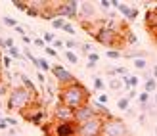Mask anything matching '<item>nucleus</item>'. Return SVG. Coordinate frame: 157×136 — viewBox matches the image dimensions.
<instances>
[{
	"mask_svg": "<svg viewBox=\"0 0 157 136\" xmlns=\"http://www.w3.org/2000/svg\"><path fill=\"white\" fill-rule=\"evenodd\" d=\"M109 90H121V88H124V86H123V81H121V79H109Z\"/></svg>",
	"mask_w": 157,
	"mask_h": 136,
	"instance_id": "6ab92c4d",
	"label": "nucleus"
},
{
	"mask_svg": "<svg viewBox=\"0 0 157 136\" xmlns=\"http://www.w3.org/2000/svg\"><path fill=\"white\" fill-rule=\"evenodd\" d=\"M17 77H19V83H21V86H23V88H27L29 92H33L35 96H38V88H36V84H35L33 81H31V77H29V75H25V73H19Z\"/></svg>",
	"mask_w": 157,
	"mask_h": 136,
	"instance_id": "f8f14e48",
	"label": "nucleus"
},
{
	"mask_svg": "<svg viewBox=\"0 0 157 136\" xmlns=\"http://www.w3.org/2000/svg\"><path fill=\"white\" fill-rule=\"evenodd\" d=\"M56 15L63 19H78V2L69 0V2L56 4Z\"/></svg>",
	"mask_w": 157,
	"mask_h": 136,
	"instance_id": "0eeeda50",
	"label": "nucleus"
},
{
	"mask_svg": "<svg viewBox=\"0 0 157 136\" xmlns=\"http://www.w3.org/2000/svg\"><path fill=\"white\" fill-rule=\"evenodd\" d=\"M155 106H157V94H155Z\"/></svg>",
	"mask_w": 157,
	"mask_h": 136,
	"instance_id": "6e6d98bb",
	"label": "nucleus"
},
{
	"mask_svg": "<svg viewBox=\"0 0 157 136\" xmlns=\"http://www.w3.org/2000/svg\"><path fill=\"white\" fill-rule=\"evenodd\" d=\"M127 98H128V100H134V98H138V92H136V88H132V90H128V94H127Z\"/></svg>",
	"mask_w": 157,
	"mask_h": 136,
	"instance_id": "c03bdc74",
	"label": "nucleus"
},
{
	"mask_svg": "<svg viewBox=\"0 0 157 136\" xmlns=\"http://www.w3.org/2000/svg\"><path fill=\"white\" fill-rule=\"evenodd\" d=\"M121 81H123V86L127 90H132V88H136V86L140 84V77H136V75H127V77H121Z\"/></svg>",
	"mask_w": 157,
	"mask_h": 136,
	"instance_id": "ddd939ff",
	"label": "nucleus"
},
{
	"mask_svg": "<svg viewBox=\"0 0 157 136\" xmlns=\"http://www.w3.org/2000/svg\"><path fill=\"white\" fill-rule=\"evenodd\" d=\"M136 41H138L136 35L130 33V31H127V35H124V42H127V44H136Z\"/></svg>",
	"mask_w": 157,
	"mask_h": 136,
	"instance_id": "c756f323",
	"label": "nucleus"
},
{
	"mask_svg": "<svg viewBox=\"0 0 157 136\" xmlns=\"http://www.w3.org/2000/svg\"><path fill=\"white\" fill-rule=\"evenodd\" d=\"M4 46H6V50H8V48H12V46H15L13 38L12 37H4Z\"/></svg>",
	"mask_w": 157,
	"mask_h": 136,
	"instance_id": "4c0bfd02",
	"label": "nucleus"
},
{
	"mask_svg": "<svg viewBox=\"0 0 157 136\" xmlns=\"http://www.w3.org/2000/svg\"><path fill=\"white\" fill-rule=\"evenodd\" d=\"M155 136H157V126H155Z\"/></svg>",
	"mask_w": 157,
	"mask_h": 136,
	"instance_id": "052dcab7",
	"label": "nucleus"
},
{
	"mask_svg": "<svg viewBox=\"0 0 157 136\" xmlns=\"http://www.w3.org/2000/svg\"><path fill=\"white\" fill-rule=\"evenodd\" d=\"M153 41H155V42H157V35H155V37H153Z\"/></svg>",
	"mask_w": 157,
	"mask_h": 136,
	"instance_id": "4d7b16f0",
	"label": "nucleus"
},
{
	"mask_svg": "<svg viewBox=\"0 0 157 136\" xmlns=\"http://www.w3.org/2000/svg\"><path fill=\"white\" fill-rule=\"evenodd\" d=\"M117 10H119V12L124 15V19H130V15H132V8H130V6H127V4H121V2H119V6H117Z\"/></svg>",
	"mask_w": 157,
	"mask_h": 136,
	"instance_id": "a211bd4d",
	"label": "nucleus"
},
{
	"mask_svg": "<svg viewBox=\"0 0 157 136\" xmlns=\"http://www.w3.org/2000/svg\"><path fill=\"white\" fill-rule=\"evenodd\" d=\"M63 58H65L69 63H73V65H77V63H78V56H77L75 52H71V50H65V52H63Z\"/></svg>",
	"mask_w": 157,
	"mask_h": 136,
	"instance_id": "aec40b11",
	"label": "nucleus"
},
{
	"mask_svg": "<svg viewBox=\"0 0 157 136\" xmlns=\"http://www.w3.org/2000/svg\"><path fill=\"white\" fill-rule=\"evenodd\" d=\"M21 38H23V42H25L27 46H29V44H33V38H31V37H27V35H25V37H21Z\"/></svg>",
	"mask_w": 157,
	"mask_h": 136,
	"instance_id": "8fccbe9b",
	"label": "nucleus"
},
{
	"mask_svg": "<svg viewBox=\"0 0 157 136\" xmlns=\"http://www.w3.org/2000/svg\"><path fill=\"white\" fill-rule=\"evenodd\" d=\"M134 67L144 71V69L147 67V61H146V58H138V60H134Z\"/></svg>",
	"mask_w": 157,
	"mask_h": 136,
	"instance_id": "7c9ffc66",
	"label": "nucleus"
},
{
	"mask_svg": "<svg viewBox=\"0 0 157 136\" xmlns=\"http://www.w3.org/2000/svg\"><path fill=\"white\" fill-rule=\"evenodd\" d=\"M92 83H94V90H98V92H101V90L105 88V83L101 81L100 77H94V81H92Z\"/></svg>",
	"mask_w": 157,
	"mask_h": 136,
	"instance_id": "bb28decb",
	"label": "nucleus"
},
{
	"mask_svg": "<svg viewBox=\"0 0 157 136\" xmlns=\"http://www.w3.org/2000/svg\"><path fill=\"white\" fill-rule=\"evenodd\" d=\"M61 31H63V33H67L69 37H75L77 33H75V25H73V23H65V25H63V29H61Z\"/></svg>",
	"mask_w": 157,
	"mask_h": 136,
	"instance_id": "cd10ccee",
	"label": "nucleus"
},
{
	"mask_svg": "<svg viewBox=\"0 0 157 136\" xmlns=\"http://www.w3.org/2000/svg\"><path fill=\"white\" fill-rule=\"evenodd\" d=\"M58 100L63 103V106L71 107L75 111L78 107L86 106V103H90V92H88V88H86L81 81H77V79H75L73 83L59 86Z\"/></svg>",
	"mask_w": 157,
	"mask_h": 136,
	"instance_id": "f257e3e1",
	"label": "nucleus"
},
{
	"mask_svg": "<svg viewBox=\"0 0 157 136\" xmlns=\"http://www.w3.org/2000/svg\"><path fill=\"white\" fill-rule=\"evenodd\" d=\"M38 100V96H35L33 92H29L27 88L23 86H13L8 92V98H6V109L10 113H23L25 115L31 107H35V103Z\"/></svg>",
	"mask_w": 157,
	"mask_h": 136,
	"instance_id": "f03ea898",
	"label": "nucleus"
},
{
	"mask_svg": "<svg viewBox=\"0 0 157 136\" xmlns=\"http://www.w3.org/2000/svg\"><path fill=\"white\" fill-rule=\"evenodd\" d=\"M23 54L27 56V60H29L31 63H33V65H36V60H38V58H36V56H35L33 52H31V48H29V46H25V48H23Z\"/></svg>",
	"mask_w": 157,
	"mask_h": 136,
	"instance_id": "393cba45",
	"label": "nucleus"
},
{
	"mask_svg": "<svg viewBox=\"0 0 157 136\" xmlns=\"http://www.w3.org/2000/svg\"><path fill=\"white\" fill-rule=\"evenodd\" d=\"M35 67H36V71H42V73H50L52 71V65H50V61L46 58H38Z\"/></svg>",
	"mask_w": 157,
	"mask_h": 136,
	"instance_id": "4468645a",
	"label": "nucleus"
},
{
	"mask_svg": "<svg viewBox=\"0 0 157 136\" xmlns=\"http://www.w3.org/2000/svg\"><path fill=\"white\" fill-rule=\"evenodd\" d=\"M65 23H67V19H63V17H56V19L50 21V25H52V29H63Z\"/></svg>",
	"mask_w": 157,
	"mask_h": 136,
	"instance_id": "b1692460",
	"label": "nucleus"
},
{
	"mask_svg": "<svg viewBox=\"0 0 157 136\" xmlns=\"http://www.w3.org/2000/svg\"><path fill=\"white\" fill-rule=\"evenodd\" d=\"M0 48H2V50H6V46H4V37H0Z\"/></svg>",
	"mask_w": 157,
	"mask_h": 136,
	"instance_id": "864d4df0",
	"label": "nucleus"
},
{
	"mask_svg": "<svg viewBox=\"0 0 157 136\" xmlns=\"http://www.w3.org/2000/svg\"><path fill=\"white\" fill-rule=\"evenodd\" d=\"M98 102H100V103H104V106H105V103L109 102V96H107V94H101V92H100V94H98Z\"/></svg>",
	"mask_w": 157,
	"mask_h": 136,
	"instance_id": "a19ab883",
	"label": "nucleus"
},
{
	"mask_svg": "<svg viewBox=\"0 0 157 136\" xmlns=\"http://www.w3.org/2000/svg\"><path fill=\"white\" fill-rule=\"evenodd\" d=\"M36 81L40 83V84H44V83H46V77H44L42 71H36Z\"/></svg>",
	"mask_w": 157,
	"mask_h": 136,
	"instance_id": "37998d69",
	"label": "nucleus"
},
{
	"mask_svg": "<svg viewBox=\"0 0 157 136\" xmlns=\"http://www.w3.org/2000/svg\"><path fill=\"white\" fill-rule=\"evenodd\" d=\"M2 23H4L6 27H12V29H15V27L19 25V23H17V19L10 17V15H4V17H2Z\"/></svg>",
	"mask_w": 157,
	"mask_h": 136,
	"instance_id": "4be33fe9",
	"label": "nucleus"
},
{
	"mask_svg": "<svg viewBox=\"0 0 157 136\" xmlns=\"http://www.w3.org/2000/svg\"><path fill=\"white\" fill-rule=\"evenodd\" d=\"M104 121L105 119L98 115L90 119L86 123H81L78 125V136H101V129H104Z\"/></svg>",
	"mask_w": 157,
	"mask_h": 136,
	"instance_id": "39448f33",
	"label": "nucleus"
},
{
	"mask_svg": "<svg viewBox=\"0 0 157 136\" xmlns=\"http://www.w3.org/2000/svg\"><path fill=\"white\" fill-rule=\"evenodd\" d=\"M100 8L101 10H111V2L109 0H100Z\"/></svg>",
	"mask_w": 157,
	"mask_h": 136,
	"instance_id": "ea45409f",
	"label": "nucleus"
},
{
	"mask_svg": "<svg viewBox=\"0 0 157 136\" xmlns=\"http://www.w3.org/2000/svg\"><path fill=\"white\" fill-rule=\"evenodd\" d=\"M81 52L88 56V54H92V52H94V46H92V44H88V42H84V44H81Z\"/></svg>",
	"mask_w": 157,
	"mask_h": 136,
	"instance_id": "473e14b6",
	"label": "nucleus"
},
{
	"mask_svg": "<svg viewBox=\"0 0 157 136\" xmlns=\"http://www.w3.org/2000/svg\"><path fill=\"white\" fill-rule=\"evenodd\" d=\"M2 117H4V115H2V111H0V119H2Z\"/></svg>",
	"mask_w": 157,
	"mask_h": 136,
	"instance_id": "13d9d810",
	"label": "nucleus"
},
{
	"mask_svg": "<svg viewBox=\"0 0 157 136\" xmlns=\"http://www.w3.org/2000/svg\"><path fill=\"white\" fill-rule=\"evenodd\" d=\"M12 6L15 8V10H19V12H27V8H29V2H19V0H13Z\"/></svg>",
	"mask_w": 157,
	"mask_h": 136,
	"instance_id": "a878e982",
	"label": "nucleus"
},
{
	"mask_svg": "<svg viewBox=\"0 0 157 136\" xmlns=\"http://www.w3.org/2000/svg\"><path fill=\"white\" fill-rule=\"evenodd\" d=\"M144 92H157V81L155 79H147V81L144 83Z\"/></svg>",
	"mask_w": 157,
	"mask_h": 136,
	"instance_id": "f3484780",
	"label": "nucleus"
},
{
	"mask_svg": "<svg viewBox=\"0 0 157 136\" xmlns=\"http://www.w3.org/2000/svg\"><path fill=\"white\" fill-rule=\"evenodd\" d=\"M50 136H78V123L77 121H54L50 129Z\"/></svg>",
	"mask_w": 157,
	"mask_h": 136,
	"instance_id": "423d86ee",
	"label": "nucleus"
},
{
	"mask_svg": "<svg viewBox=\"0 0 157 136\" xmlns=\"http://www.w3.org/2000/svg\"><path fill=\"white\" fill-rule=\"evenodd\" d=\"M33 44H35L36 48H42V50L46 48V42L42 41V37H33Z\"/></svg>",
	"mask_w": 157,
	"mask_h": 136,
	"instance_id": "f704fd0d",
	"label": "nucleus"
},
{
	"mask_svg": "<svg viewBox=\"0 0 157 136\" xmlns=\"http://www.w3.org/2000/svg\"><path fill=\"white\" fill-rule=\"evenodd\" d=\"M138 121H140V125H144V123H146V117H144V113L138 117Z\"/></svg>",
	"mask_w": 157,
	"mask_h": 136,
	"instance_id": "603ef678",
	"label": "nucleus"
},
{
	"mask_svg": "<svg viewBox=\"0 0 157 136\" xmlns=\"http://www.w3.org/2000/svg\"><path fill=\"white\" fill-rule=\"evenodd\" d=\"M27 15H31V17H40V15H42V14H40V12H38V10H36V8H33V6H31V4H29V8H27Z\"/></svg>",
	"mask_w": 157,
	"mask_h": 136,
	"instance_id": "72a5a7b5",
	"label": "nucleus"
},
{
	"mask_svg": "<svg viewBox=\"0 0 157 136\" xmlns=\"http://www.w3.org/2000/svg\"><path fill=\"white\" fill-rule=\"evenodd\" d=\"M98 61H100V54L98 52L88 54V63H96V65H98Z\"/></svg>",
	"mask_w": 157,
	"mask_h": 136,
	"instance_id": "e433bc0d",
	"label": "nucleus"
},
{
	"mask_svg": "<svg viewBox=\"0 0 157 136\" xmlns=\"http://www.w3.org/2000/svg\"><path fill=\"white\" fill-rule=\"evenodd\" d=\"M65 44H63V41H59V38H56L54 41V44H52V48H63Z\"/></svg>",
	"mask_w": 157,
	"mask_h": 136,
	"instance_id": "49530a36",
	"label": "nucleus"
},
{
	"mask_svg": "<svg viewBox=\"0 0 157 136\" xmlns=\"http://www.w3.org/2000/svg\"><path fill=\"white\" fill-rule=\"evenodd\" d=\"M54 121H75V111L58 102V106L54 107Z\"/></svg>",
	"mask_w": 157,
	"mask_h": 136,
	"instance_id": "9d476101",
	"label": "nucleus"
},
{
	"mask_svg": "<svg viewBox=\"0 0 157 136\" xmlns=\"http://www.w3.org/2000/svg\"><path fill=\"white\" fill-rule=\"evenodd\" d=\"M63 44H65V48H67V50H71V52H75L77 48L81 50V42H78V41H75V38H65V41H63Z\"/></svg>",
	"mask_w": 157,
	"mask_h": 136,
	"instance_id": "dca6fc26",
	"label": "nucleus"
},
{
	"mask_svg": "<svg viewBox=\"0 0 157 136\" xmlns=\"http://www.w3.org/2000/svg\"><path fill=\"white\" fill-rule=\"evenodd\" d=\"M8 56H10L12 60H19V61H23V54H21V50H19L17 46L8 48Z\"/></svg>",
	"mask_w": 157,
	"mask_h": 136,
	"instance_id": "2eb2a0df",
	"label": "nucleus"
},
{
	"mask_svg": "<svg viewBox=\"0 0 157 136\" xmlns=\"http://www.w3.org/2000/svg\"><path fill=\"white\" fill-rule=\"evenodd\" d=\"M42 41L46 42V46H52L54 41H56V35L50 33V31H46V33H42Z\"/></svg>",
	"mask_w": 157,
	"mask_h": 136,
	"instance_id": "5701e85b",
	"label": "nucleus"
},
{
	"mask_svg": "<svg viewBox=\"0 0 157 136\" xmlns=\"http://www.w3.org/2000/svg\"><path fill=\"white\" fill-rule=\"evenodd\" d=\"M138 17V8H132V15H130V19L128 21H134Z\"/></svg>",
	"mask_w": 157,
	"mask_h": 136,
	"instance_id": "09e8293b",
	"label": "nucleus"
},
{
	"mask_svg": "<svg viewBox=\"0 0 157 136\" xmlns=\"http://www.w3.org/2000/svg\"><path fill=\"white\" fill-rule=\"evenodd\" d=\"M6 123L10 125V126H17V125H19V121H17L15 117H6Z\"/></svg>",
	"mask_w": 157,
	"mask_h": 136,
	"instance_id": "79ce46f5",
	"label": "nucleus"
},
{
	"mask_svg": "<svg viewBox=\"0 0 157 136\" xmlns=\"http://www.w3.org/2000/svg\"><path fill=\"white\" fill-rule=\"evenodd\" d=\"M117 107H119L121 111H128L130 109V100L128 98H119L117 100Z\"/></svg>",
	"mask_w": 157,
	"mask_h": 136,
	"instance_id": "412c9836",
	"label": "nucleus"
},
{
	"mask_svg": "<svg viewBox=\"0 0 157 136\" xmlns=\"http://www.w3.org/2000/svg\"><path fill=\"white\" fill-rule=\"evenodd\" d=\"M10 92V88H8V84L6 83H0V100H2V96Z\"/></svg>",
	"mask_w": 157,
	"mask_h": 136,
	"instance_id": "58836bf2",
	"label": "nucleus"
},
{
	"mask_svg": "<svg viewBox=\"0 0 157 136\" xmlns=\"http://www.w3.org/2000/svg\"><path fill=\"white\" fill-rule=\"evenodd\" d=\"M0 79H2V54H0Z\"/></svg>",
	"mask_w": 157,
	"mask_h": 136,
	"instance_id": "5fc2aeb1",
	"label": "nucleus"
},
{
	"mask_svg": "<svg viewBox=\"0 0 157 136\" xmlns=\"http://www.w3.org/2000/svg\"><path fill=\"white\" fill-rule=\"evenodd\" d=\"M12 136H21V134H12Z\"/></svg>",
	"mask_w": 157,
	"mask_h": 136,
	"instance_id": "bf43d9fd",
	"label": "nucleus"
},
{
	"mask_svg": "<svg viewBox=\"0 0 157 136\" xmlns=\"http://www.w3.org/2000/svg\"><path fill=\"white\" fill-rule=\"evenodd\" d=\"M52 79L54 81H58L61 86L63 84H69V83H73L75 81V75L71 73V71H67L63 65H61V63H56V65H52Z\"/></svg>",
	"mask_w": 157,
	"mask_h": 136,
	"instance_id": "6e6552de",
	"label": "nucleus"
},
{
	"mask_svg": "<svg viewBox=\"0 0 157 136\" xmlns=\"http://www.w3.org/2000/svg\"><path fill=\"white\" fill-rule=\"evenodd\" d=\"M78 19L81 21H94L96 19V6L92 2H81L78 4Z\"/></svg>",
	"mask_w": 157,
	"mask_h": 136,
	"instance_id": "9b49d317",
	"label": "nucleus"
},
{
	"mask_svg": "<svg viewBox=\"0 0 157 136\" xmlns=\"http://www.w3.org/2000/svg\"><path fill=\"white\" fill-rule=\"evenodd\" d=\"M10 67H12V58H10L8 54H4V56H2V69H8V71H10Z\"/></svg>",
	"mask_w": 157,
	"mask_h": 136,
	"instance_id": "2f4dec72",
	"label": "nucleus"
},
{
	"mask_svg": "<svg viewBox=\"0 0 157 136\" xmlns=\"http://www.w3.org/2000/svg\"><path fill=\"white\" fill-rule=\"evenodd\" d=\"M44 54L50 56V58H58V50H56V48H52V46H46L44 48Z\"/></svg>",
	"mask_w": 157,
	"mask_h": 136,
	"instance_id": "c9c22d12",
	"label": "nucleus"
},
{
	"mask_svg": "<svg viewBox=\"0 0 157 136\" xmlns=\"http://www.w3.org/2000/svg\"><path fill=\"white\" fill-rule=\"evenodd\" d=\"M121 31H113V29H105V27H98L96 35H94L92 38L100 44L104 46H111L113 50H117V48L123 46V41H121Z\"/></svg>",
	"mask_w": 157,
	"mask_h": 136,
	"instance_id": "7ed1b4c3",
	"label": "nucleus"
},
{
	"mask_svg": "<svg viewBox=\"0 0 157 136\" xmlns=\"http://www.w3.org/2000/svg\"><path fill=\"white\" fill-rule=\"evenodd\" d=\"M105 56H107L109 60H119V58H123V52L121 50H107Z\"/></svg>",
	"mask_w": 157,
	"mask_h": 136,
	"instance_id": "c85d7f7f",
	"label": "nucleus"
},
{
	"mask_svg": "<svg viewBox=\"0 0 157 136\" xmlns=\"http://www.w3.org/2000/svg\"><path fill=\"white\" fill-rule=\"evenodd\" d=\"M151 77L157 81V65H153V67H151Z\"/></svg>",
	"mask_w": 157,
	"mask_h": 136,
	"instance_id": "3c124183",
	"label": "nucleus"
},
{
	"mask_svg": "<svg viewBox=\"0 0 157 136\" xmlns=\"http://www.w3.org/2000/svg\"><path fill=\"white\" fill-rule=\"evenodd\" d=\"M101 136H130L127 123L119 117H107L104 121V129H101Z\"/></svg>",
	"mask_w": 157,
	"mask_h": 136,
	"instance_id": "20e7f679",
	"label": "nucleus"
},
{
	"mask_svg": "<svg viewBox=\"0 0 157 136\" xmlns=\"http://www.w3.org/2000/svg\"><path fill=\"white\" fill-rule=\"evenodd\" d=\"M8 126H10V125L6 123V117H2V119H0V130H6Z\"/></svg>",
	"mask_w": 157,
	"mask_h": 136,
	"instance_id": "de8ad7c7",
	"label": "nucleus"
},
{
	"mask_svg": "<svg viewBox=\"0 0 157 136\" xmlns=\"http://www.w3.org/2000/svg\"><path fill=\"white\" fill-rule=\"evenodd\" d=\"M13 31H15V33H19V37H25V27H23V25H17Z\"/></svg>",
	"mask_w": 157,
	"mask_h": 136,
	"instance_id": "a18cd8bd",
	"label": "nucleus"
},
{
	"mask_svg": "<svg viewBox=\"0 0 157 136\" xmlns=\"http://www.w3.org/2000/svg\"><path fill=\"white\" fill-rule=\"evenodd\" d=\"M98 115H100V113L92 107V103H86V106L75 109V121H77L78 125H81V123H86V121H90V119L98 117Z\"/></svg>",
	"mask_w": 157,
	"mask_h": 136,
	"instance_id": "1a4fd4ad",
	"label": "nucleus"
}]
</instances>
